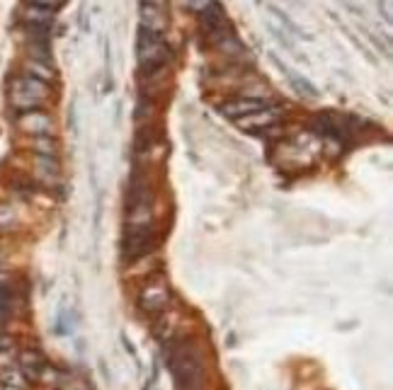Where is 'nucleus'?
Listing matches in <instances>:
<instances>
[{
	"label": "nucleus",
	"instance_id": "1",
	"mask_svg": "<svg viewBox=\"0 0 393 390\" xmlns=\"http://www.w3.org/2000/svg\"><path fill=\"white\" fill-rule=\"evenodd\" d=\"M165 362L173 371L178 390H201L204 383V354L192 339H180L165 347Z\"/></svg>",
	"mask_w": 393,
	"mask_h": 390
},
{
	"label": "nucleus",
	"instance_id": "2",
	"mask_svg": "<svg viewBox=\"0 0 393 390\" xmlns=\"http://www.w3.org/2000/svg\"><path fill=\"white\" fill-rule=\"evenodd\" d=\"M47 97H49L47 83L29 76V73L15 78L12 85H10V105L17 107V110H22V112L42 107L44 102H47Z\"/></svg>",
	"mask_w": 393,
	"mask_h": 390
},
{
	"label": "nucleus",
	"instance_id": "3",
	"mask_svg": "<svg viewBox=\"0 0 393 390\" xmlns=\"http://www.w3.org/2000/svg\"><path fill=\"white\" fill-rule=\"evenodd\" d=\"M136 53H139V63L144 68V73L153 76L160 68L168 63V44L163 42L160 34H151V32H139V46H136Z\"/></svg>",
	"mask_w": 393,
	"mask_h": 390
},
{
	"label": "nucleus",
	"instance_id": "4",
	"mask_svg": "<svg viewBox=\"0 0 393 390\" xmlns=\"http://www.w3.org/2000/svg\"><path fill=\"white\" fill-rule=\"evenodd\" d=\"M170 303V289L165 279H153L141 289L139 308L144 313H163Z\"/></svg>",
	"mask_w": 393,
	"mask_h": 390
},
{
	"label": "nucleus",
	"instance_id": "5",
	"mask_svg": "<svg viewBox=\"0 0 393 390\" xmlns=\"http://www.w3.org/2000/svg\"><path fill=\"white\" fill-rule=\"evenodd\" d=\"M279 117H282V110H277V107H262V110L253 112V115H245L240 119H235V124L248 133H258L277 124Z\"/></svg>",
	"mask_w": 393,
	"mask_h": 390
},
{
	"label": "nucleus",
	"instance_id": "6",
	"mask_svg": "<svg viewBox=\"0 0 393 390\" xmlns=\"http://www.w3.org/2000/svg\"><path fill=\"white\" fill-rule=\"evenodd\" d=\"M139 19H141V29H144V32H151V34H163L165 27H168L165 10L160 8V5L146 3V0H141Z\"/></svg>",
	"mask_w": 393,
	"mask_h": 390
},
{
	"label": "nucleus",
	"instance_id": "7",
	"mask_svg": "<svg viewBox=\"0 0 393 390\" xmlns=\"http://www.w3.org/2000/svg\"><path fill=\"white\" fill-rule=\"evenodd\" d=\"M17 126L24 133H29V136H51V133H53L51 117L44 115V112H39V110L22 112V117H19Z\"/></svg>",
	"mask_w": 393,
	"mask_h": 390
},
{
	"label": "nucleus",
	"instance_id": "8",
	"mask_svg": "<svg viewBox=\"0 0 393 390\" xmlns=\"http://www.w3.org/2000/svg\"><path fill=\"white\" fill-rule=\"evenodd\" d=\"M272 61H274V66H277L279 71H282L284 76H287V83H289V87H292V90L296 92V95L301 97V100H308V102L318 100V90H316V87L311 85V83L306 80V78H303V76H299V73H294V71H292V68H289V66H284V63L279 61L277 56H272Z\"/></svg>",
	"mask_w": 393,
	"mask_h": 390
},
{
	"label": "nucleus",
	"instance_id": "9",
	"mask_svg": "<svg viewBox=\"0 0 393 390\" xmlns=\"http://www.w3.org/2000/svg\"><path fill=\"white\" fill-rule=\"evenodd\" d=\"M262 107H267V105H265L262 100H258V97H243V100H231V102H226V105H221L219 112L235 121V119H240V117L262 110Z\"/></svg>",
	"mask_w": 393,
	"mask_h": 390
},
{
	"label": "nucleus",
	"instance_id": "10",
	"mask_svg": "<svg viewBox=\"0 0 393 390\" xmlns=\"http://www.w3.org/2000/svg\"><path fill=\"white\" fill-rule=\"evenodd\" d=\"M34 172H37L39 180L47 182V185H56L58 175H61L56 155H37L34 158Z\"/></svg>",
	"mask_w": 393,
	"mask_h": 390
},
{
	"label": "nucleus",
	"instance_id": "11",
	"mask_svg": "<svg viewBox=\"0 0 393 390\" xmlns=\"http://www.w3.org/2000/svg\"><path fill=\"white\" fill-rule=\"evenodd\" d=\"M19 366H22V376L32 378V381H39L47 368V362L39 352H22L19 354Z\"/></svg>",
	"mask_w": 393,
	"mask_h": 390
},
{
	"label": "nucleus",
	"instance_id": "12",
	"mask_svg": "<svg viewBox=\"0 0 393 390\" xmlns=\"http://www.w3.org/2000/svg\"><path fill=\"white\" fill-rule=\"evenodd\" d=\"M56 388L58 390H90V383H87L85 376H81V373L76 371H58Z\"/></svg>",
	"mask_w": 393,
	"mask_h": 390
},
{
	"label": "nucleus",
	"instance_id": "13",
	"mask_svg": "<svg viewBox=\"0 0 393 390\" xmlns=\"http://www.w3.org/2000/svg\"><path fill=\"white\" fill-rule=\"evenodd\" d=\"M32 148L37 155H56V141L51 136H34Z\"/></svg>",
	"mask_w": 393,
	"mask_h": 390
},
{
	"label": "nucleus",
	"instance_id": "14",
	"mask_svg": "<svg viewBox=\"0 0 393 390\" xmlns=\"http://www.w3.org/2000/svg\"><path fill=\"white\" fill-rule=\"evenodd\" d=\"M27 73L29 76H34V78H39V80H51L53 78V71H51V66H49V63H44V61H29L27 63Z\"/></svg>",
	"mask_w": 393,
	"mask_h": 390
},
{
	"label": "nucleus",
	"instance_id": "15",
	"mask_svg": "<svg viewBox=\"0 0 393 390\" xmlns=\"http://www.w3.org/2000/svg\"><path fill=\"white\" fill-rule=\"evenodd\" d=\"M24 17H27L32 24H49V19H51V12H49V10H44V8H37V5H32V8H27Z\"/></svg>",
	"mask_w": 393,
	"mask_h": 390
},
{
	"label": "nucleus",
	"instance_id": "16",
	"mask_svg": "<svg viewBox=\"0 0 393 390\" xmlns=\"http://www.w3.org/2000/svg\"><path fill=\"white\" fill-rule=\"evenodd\" d=\"M180 5H183V8H187V10H194V12H204L206 8H209L211 3H214V0H178Z\"/></svg>",
	"mask_w": 393,
	"mask_h": 390
},
{
	"label": "nucleus",
	"instance_id": "17",
	"mask_svg": "<svg viewBox=\"0 0 393 390\" xmlns=\"http://www.w3.org/2000/svg\"><path fill=\"white\" fill-rule=\"evenodd\" d=\"M15 221V211L10 206H0V226H10Z\"/></svg>",
	"mask_w": 393,
	"mask_h": 390
},
{
	"label": "nucleus",
	"instance_id": "18",
	"mask_svg": "<svg viewBox=\"0 0 393 390\" xmlns=\"http://www.w3.org/2000/svg\"><path fill=\"white\" fill-rule=\"evenodd\" d=\"M32 5H37V8H56L58 0H32Z\"/></svg>",
	"mask_w": 393,
	"mask_h": 390
},
{
	"label": "nucleus",
	"instance_id": "19",
	"mask_svg": "<svg viewBox=\"0 0 393 390\" xmlns=\"http://www.w3.org/2000/svg\"><path fill=\"white\" fill-rule=\"evenodd\" d=\"M0 266H3V255H0Z\"/></svg>",
	"mask_w": 393,
	"mask_h": 390
}]
</instances>
